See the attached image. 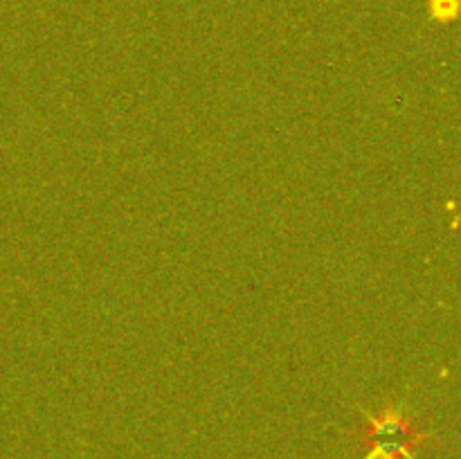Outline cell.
Returning a JSON list of instances; mask_svg holds the SVG:
<instances>
[{
	"mask_svg": "<svg viewBox=\"0 0 461 459\" xmlns=\"http://www.w3.org/2000/svg\"><path fill=\"white\" fill-rule=\"evenodd\" d=\"M428 436L412 428L401 410L387 408L381 417H369L363 441L369 446L365 459H414V448Z\"/></svg>",
	"mask_w": 461,
	"mask_h": 459,
	"instance_id": "1",
	"label": "cell"
}]
</instances>
